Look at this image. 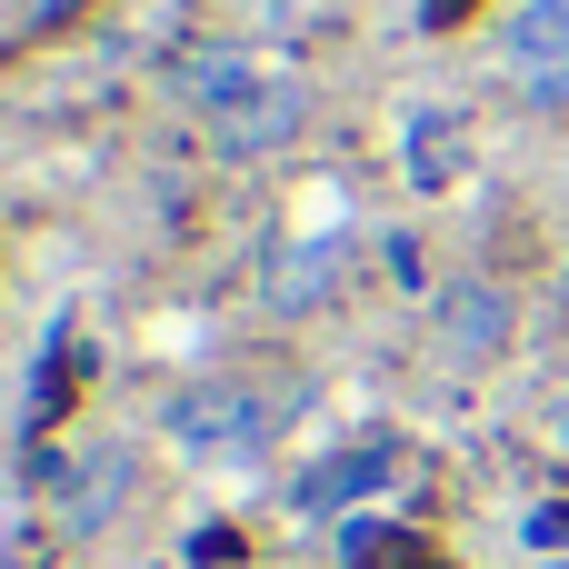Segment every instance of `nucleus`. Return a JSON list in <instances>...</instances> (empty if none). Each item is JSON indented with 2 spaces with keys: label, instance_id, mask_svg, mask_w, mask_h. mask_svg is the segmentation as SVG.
Masks as SVG:
<instances>
[{
  "label": "nucleus",
  "instance_id": "nucleus-1",
  "mask_svg": "<svg viewBox=\"0 0 569 569\" xmlns=\"http://www.w3.org/2000/svg\"><path fill=\"white\" fill-rule=\"evenodd\" d=\"M270 400L260 390H230V380H200V390H170V410H160V430L190 450V460H210V470H230V460H260L270 450Z\"/></svg>",
  "mask_w": 569,
  "mask_h": 569
},
{
  "label": "nucleus",
  "instance_id": "nucleus-4",
  "mask_svg": "<svg viewBox=\"0 0 569 569\" xmlns=\"http://www.w3.org/2000/svg\"><path fill=\"white\" fill-rule=\"evenodd\" d=\"M370 490H400V450H340V460L300 470L280 500H290L300 520H330V510H350V500H370Z\"/></svg>",
  "mask_w": 569,
  "mask_h": 569
},
{
  "label": "nucleus",
  "instance_id": "nucleus-5",
  "mask_svg": "<svg viewBox=\"0 0 569 569\" xmlns=\"http://www.w3.org/2000/svg\"><path fill=\"white\" fill-rule=\"evenodd\" d=\"M300 120H310V90H300L290 70H270V80H260V100H240V110H230V120H210V130H220V150H230V160H270Z\"/></svg>",
  "mask_w": 569,
  "mask_h": 569
},
{
  "label": "nucleus",
  "instance_id": "nucleus-2",
  "mask_svg": "<svg viewBox=\"0 0 569 569\" xmlns=\"http://www.w3.org/2000/svg\"><path fill=\"white\" fill-rule=\"evenodd\" d=\"M500 80L530 110H569V0H520L500 30Z\"/></svg>",
  "mask_w": 569,
  "mask_h": 569
},
{
  "label": "nucleus",
  "instance_id": "nucleus-9",
  "mask_svg": "<svg viewBox=\"0 0 569 569\" xmlns=\"http://www.w3.org/2000/svg\"><path fill=\"white\" fill-rule=\"evenodd\" d=\"M440 340H450L460 360H490V350L510 340V300H500L490 280H470V290H450V300H440Z\"/></svg>",
  "mask_w": 569,
  "mask_h": 569
},
{
  "label": "nucleus",
  "instance_id": "nucleus-8",
  "mask_svg": "<svg viewBox=\"0 0 569 569\" xmlns=\"http://www.w3.org/2000/svg\"><path fill=\"white\" fill-rule=\"evenodd\" d=\"M400 140H410V160H400L410 190H450V180L470 170V120H460V110H410Z\"/></svg>",
  "mask_w": 569,
  "mask_h": 569
},
{
  "label": "nucleus",
  "instance_id": "nucleus-7",
  "mask_svg": "<svg viewBox=\"0 0 569 569\" xmlns=\"http://www.w3.org/2000/svg\"><path fill=\"white\" fill-rule=\"evenodd\" d=\"M330 280H340V230H320V240H280V250H270L260 300H270V310H320V300H330Z\"/></svg>",
  "mask_w": 569,
  "mask_h": 569
},
{
  "label": "nucleus",
  "instance_id": "nucleus-10",
  "mask_svg": "<svg viewBox=\"0 0 569 569\" xmlns=\"http://www.w3.org/2000/svg\"><path fill=\"white\" fill-rule=\"evenodd\" d=\"M540 440L569 460V390H550V400H540Z\"/></svg>",
  "mask_w": 569,
  "mask_h": 569
},
{
  "label": "nucleus",
  "instance_id": "nucleus-3",
  "mask_svg": "<svg viewBox=\"0 0 569 569\" xmlns=\"http://www.w3.org/2000/svg\"><path fill=\"white\" fill-rule=\"evenodd\" d=\"M130 480H140V460H130L120 440H100V450L60 460V480H50V520H60L70 540H90V530H110V510L130 500Z\"/></svg>",
  "mask_w": 569,
  "mask_h": 569
},
{
  "label": "nucleus",
  "instance_id": "nucleus-6",
  "mask_svg": "<svg viewBox=\"0 0 569 569\" xmlns=\"http://www.w3.org/2000/svg\"><path fill=\"white\" fill-rule=\"evenodd\" d=\"M260 80H270V60L240 50V40H200V50H180V90H190L210 120H230L240 100H260Z\"/></svg>",
  "mask_w": 569,
  "mask_h": 569
}]
</instances>
